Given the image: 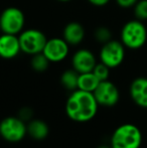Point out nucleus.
Returning <instances> with one entry per match:
<instances>
[{"instance_id": "nucleus-4", "label": "nucleus", "mask_w": 147, "mask_h": 148, "mask_svg": "<svg viewBox=\"0 0 147 148\" xmlns=\"http://www.w3.org/2000/svg\"><path fill=\"white\" fill-rule=\"evenodd\" d=\"M25 26V15L20 8L9 6L0 13V31L18 35Z\"/></svg>"}, {"instance_id": "nucleus-13", "label": "nucleus", "mask_w": 147, "mask_h": 148, "mask_svg": "<svg viewBox=\"0 0 147 148\" xmlns=\"http://www.w3.org/2000/svg\"><path fill=\"white\" fill-rule=\"evenodd\" d=\"M86 35V30L82 23L78 21H71L63 29V38L70 45L77 47L83 42Z\"/></svg>"}, {"instance_id": "nucleus-8", "label": "nucleus", "mask_w": 147, "mask_h": 148, "mask_svg": "<svg viewBox=\"0 0 147 148\" xmlns=\"http://www.w3.org/2000/svg\"><path fill=\"white\" fill-rule=\"evenodd\" d=\"M95 98L99 106L106 108H111L116 106L120 101V91L118 87L113 82L109 80L102 81L94 92Z\"/></svg>"}, {"instance_id": "nucleus-24", "label": "nucleus", "mask_w": 147, "mask_h": 148, "mask_svg": "<svg viewBox=\"0 0 147 148\" xmlns=\"http://www.w3.org/2000/svg\"><path fill=\"white\" fill-rule=\"evenodd\" d=\"M97 148H111L110 144L109 145H100V146H98Z\"/></svg>"}, {"instance_id": "nucleus-12", "label": "nucleus", "mask_w": 147, "mask_h": 148, "mask_svg": "<svg viewBox=\"0 0 147 148\" xmlns=\"http://www.w3.org/2000/svg\"><path fill=\"white\" fill-rule=\"evenodd\" d=\"M21 53L18 35L3 33L0 34V58L13 60Z\"/></svg>"}, {"instance_id": "nucleus-25", "label": "nucleus", "mask_w": 147, "mask_h": 148, "mask_svg": "<svg viewBox=\"0 0 147 148\" xmlns=\"http://www.w3.org/2000/svg\"><path fill=\"white\" fill-rule=\"evenodd\" d=\"M57 1H59V2H70L72 0H57Z\"/></svg>"}, {"instance_id": "nucleus-19", "label": "nucleus", "mask_w": 147, "mask_h": 148, "mask_svg": "<svg viewBox=\"0 0 147 148\" xmlns=\"http://www.w3.org/2000/svg\"><path fill=\"white\" fill-rule=\"evenodd\" d=\"M133 13L136 19L141 21L147 20V0H138L133 7Z\"/></svg>"}, {"instance_id": "nucleus-7", "label": "nucleus", "mask_w": 147, "mask_h": 148, "mask_svg": "<svg viewBox=\"0 0 147 148\" xmlns=\"http://www.w3.org/2000/svg\"><path fill=\"white\" fill-rule=\"evenodd\" d=\"M126 56V47L120 40L113 39L102 45L99 51V60L108 68L116 69L123 64Z\"/></svg>"}, {"instance_id": "nucleus-15", "label": "nucleus", "mask_w": 147, "mask_h": 148, "mask_svg": "<svg viewBox=\"0 0 147 148\" xmlns=\"http://www.w3.org/2000/svg\"><path fill=\"white\" fill-rule=\"evenodd\" d=\"M100 84L99 79L95 76L93 72L84 73V74L79 75V81H78V89L86 92H93L96 90L98 85Z\"/></svg>"}, {"instance_id": "nucleus-10", "label": "nucleus", "mask_w": 147, "mask_h": 148, "mask_svg": "<svg viewBox=\"0 0 147 148\" xmlns=\"http://www.w3.org/2000/svg\"><path fill=\"white\" fill-rule=\"evenodd\" d=\"M72 66L79 74L92 72L97 64V58L92 51L88 49H80L72 56Z\"/></svg>"}, {"instance_id": "nucleus-9", "label": "nucleus", "mask_w": 147, "mask_h": 148, "mask_svg": "<svg viewBox=\"0 0 147 148\" xmlns=\"http://www.w3.org/2000/svg\"><path fill=\"white\" fill-rule=\"evenodd\" d=\"M71 45L63 37L49 38L43 47L42 53L51 62H61L65 60L70 55Z\"/></svg>"}, {"instance_id": "nucleus-11", "label": "nucleus", "mask_w": 147, "mask_h": 148, "mask_svg": "<svg viewBox=\"0 0 147 148\" xmlns=\"http://www.w3.org/2000/svg\"><path fill=\"white\" fill-rule=\"evenodd\" d=\"M129 96L131 101L140 109L147 110V78L138 77L129 86Z\"/></svg>"}, {"instance_id": "nucleus-17", "label": "nucleus", "mask_w": 147, "mask_h": 148, "mask_svg": "<svg viewBox=\"0 0 147 148\" xmlns=\"http://www.w3.org/2000/svg\"><path fill=\"white\" fill-rule=\"evenodd\" d=\"M49 62L46 59L44 55L42 53H36V55L31 56V60H30V66H31L32 70L36 71L37 73H43L49 69Z\"/></svg>"}, {"instance_id": "nucleus-6", "label": "nucleus", "mask_w": 147, "mask_h": 148, "mask_svg": "<svg viewBox=\"0 0 147 148\" xmlns=\"http://www.w3.org/2000/svg\"><path fill=\"white\" fill-rule=\"evenodd\" d=\"M27 135L26 123L19 117L9 116L0 122V136L9 143H18Z\"/></svg>"}, {"instance_id": "nucleus-21", "label": "nucleus", "mask_w": 147, "mask_h": 148, "mask_svg": "<svg viewBox=\"0 0 147 148\" xmlns=\"http://www.w3.org/2000/svg\"><path fill=\"white\" fill-rule=\"evenodd\" d=\"M137 1L138 0H115L116 4H117L120 8H123V9L133 8L134 5L137 3Z\"/></svg>"}, {"instance_id": "nucleus-18", "label": "nucleus", "mask_w": 147, "mask_h": 148, "mask_svg": "<svg viewBox=\"0 0 147 148\" xmlns=\"http://www.w3.org/2000/svg\"><path fill=\"white\" fill-rule=\"evenodd\" d=\"M112 37H113L112 31L107 26H99L94 31V38L96 39L97 42L101 43V45L108 42L112 39Z\"/></svg>"}, {"instance_id": "nucleus-3", "label": "nucleus", "mask_w": 147, "mask_h": 148, "mask_svg": "<svg viewBox=\"0 0 147 148\" xmlns=\"http://www.w3.org/2000/svg\"><path fill=\"white\" fill-rule=\"evenodd\" d=\"M120 41L131 51L142 49L147 41V27L144 21L135 18L124 23L120 31Z\"/></svg>"}, {"instance_id": "nucleus-22", "label": "nucleus", "mask_w": 147, "mask_h": 148, "mask_svg": "<svg viewBox=\"0 0 147 148\" xmlns=\"http://www.w3.org/2000/svg\"><path fill=\"white\" fill-rule=\"evenodd\" d=\"M31 116H32V111H31V110H30L29 108H23V109L20 110L18 117L26 122V121L31 120V119H30V118H31Z\"/></svg>"}, {"instance_id": "nucleus-16", "label": "nucleus", "mask_w": 147, "mask_h": 148, "mask_svg": "<svg viewBox=\"0 0 147 148\" xmlns=\"http://www.w3.org/2000/svg\"><path fill=\"white\" fill-rule=\"evenodd\" d=\"M79 73L75 71L73 68L66 70L61 76V84L68 91L73 92L78 89Z\"/></svg>"}, {"instance_id": "nucleus-5", "label": "nucleus", "mask_w": 147, "mask_h": 148, "mask_svg": "<svg viewBox=\"0 0 147 148\" xmlns=\"http://www.w3.org/2000/svg\"><path fill=\"white\" fill-rule=\"evenodd\" d=\"M21 53L28 56H34L42 53L43 47L47 41V37L44 32L36 28L23 29L18 34Z\"/></svg>"}, {"instance_id": "nucleus-20", "label": "nucleus", "mask_w": 147, "mask_h": 148, "mask_svg": "<svg viewBox=\"0 0 147 148\" xmlns=\"http://www.w3.org/2000/svg\"><path fill=\"white\" fill-rule=\"evenodd\" d=\"M110 68L104 64L103 62H97V64L95 66L94 70L92 71L93 73L95 74V76L99 79L100 82L102 81H106L109 80V77H110Z\"/></svg>"}, {"instance_id": "nucleus-23", "label": "nucleus", "mask_w": 147, "mask_h": 148, "mask_svg": "<svg viewBox=\"0 0 147 148\" xmlns=\"http://www.w3.org/2000/svg\"><path fill=\"white\" fill-rule=\"evenodd\" d=\"M90 4H92L93 6H96V7H103V6H106L107 4L110 3L111 0H87Z\"/></svg>"}, {"instance_id": "nucleus-1", "label": "nucleus", "mask_w": 147, "mask_h": 148, "mask_svg": "<svg viewBox=\"0 0 147 148\" xmlns=\"http://www.w3.org/2000/svg\"><path fill=\"white\" fill-rule=\"evenodd\" d=\"M99 104L94 94L90 92L75 90L66 102V113L72 121L86 123L96 117Z\"/></svg>"}, {"instance_id": "nucleus-2", "label": "nucleus", "mask_w": 147, "mask_h": 148, "mask_svg": "<svg viewBox=\"0 0 147 148\" xmlns=\"http://www.w3.org/2000/svg\"><path fill=\"white\" fill-rule=\"evenodd\" d=\"M143 133L134 123H123L113 131L110 138L111 148H141Z\"/></svg>"}, {"instance_id": "nucleus-14", "label": "nucleus", "mask_w": 147, "mask_h": 148, "mask_svg": "<svg viewBox=\"0 0 147 148\" xmlns=\"http://www.w3.org/2000/svg\"><path fill=\"white\" fill-rule=\"evenodd\" d=\"M27 135L34 140H44L49 134V127L43 120L40 119H31L26 124Z\"/></svg>"}]
</instances>
